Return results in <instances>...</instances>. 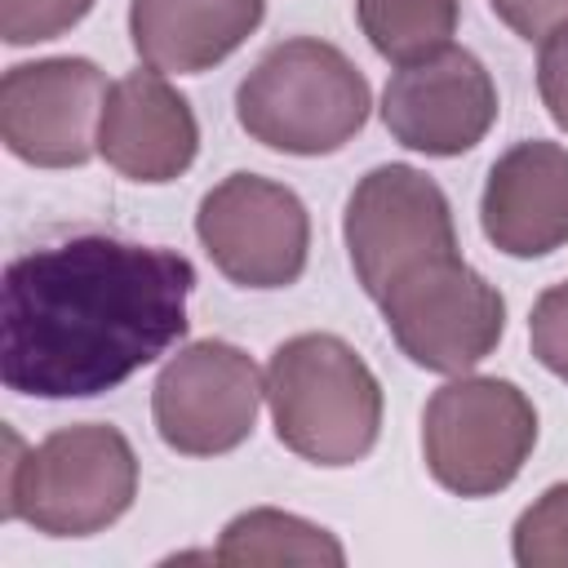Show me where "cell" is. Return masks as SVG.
<instances>
[{
    "label": "cell",
    "instance_id": "cell-15",
    "mask_svg": "<svg viewBox=\"0 0 568 568\" xmlns=\"http://www.w3.org/2000/svg\"><path fill=\"white\" fill-rule=\"evenodd\" d=\"M213 559L226 568H244V564H328V568H342L346 550L328 528H320L302 515H288L275 506H253L222 528Z\"/></svg>",
    "mask_w": 568,
    "mask_h": 568
},
{
    "label": "cell",
    "instance_id": "cell-6",
    "mask_svg": "<svg viewBox=\"0 0 568 568\" xmlns=\"http://www.w3.org/2000/svg\"><path fill=\"white\" fill-rule=\"evenodd\" d=\"M377 306L399 355L444 377L484 364L506 333V297L466 266L462 253L408 271L377 297Z\"/></svg>",
    "mask_w": 568,
    "mask_h": 568
},
{
    "label": "cell",
    "instance_id": "cell-18",
    "mask_svg": "<svg viewBox=\"0 0 568 568\" xmlns=\"http://www.w3.org/2000/svg\"><path fill=\"white\" fill-rule=\"evenodd\" d=\"M93 0H0V36L4 44H40L67 36L75 22H84Z\"/></svg>",
    "mask_w": 568,
    "mask_h": 568
},
{
    "label": "cell",
    "instance_id": "cell-2",
    "mask_svg": "<svg viewBox=\"0 0 568 568\" xmlns=\"http://www.w3.org/2000/svg\"><path fill=\"white\" fill-rule=\"evenodd\" d=\"M266 408L275 439L311 466H355L382 435V382L337 333H297L271 351Z\"/></svg>",
    "mask_w": 568,
    "mask_h": 568
},
{
    "label": "cell",
    "instance_id": "cell-16",
    "mask_svg": "<svg viewBox=\"0 0 568 568\" xmlns=\"http://www.w3.org/2000/svg\"><path fill=\"white\" fill-rule=\"evenodd\" d=\"M355 18L368 44L386 62L404 67L448 44L462 18V0H355Z\"/></svg>",
    "mask_w": 568,
    "mask_h": 568
},
{
    "label": "cell",
    "instance_id": "cell-4",
    "mask_svg": "<svg viewBox=\"0 0 568 568\" xmlns=\"http://www.w3.org/2000/svg\"><path fill=\"white\" fill-rule=\"evenodd\" d=\"M373 111L364 71L328 40L288 36L271 44L235 89L240 129L266 151L333 155Z\"/></svg>",
    "mask_w": 568,
    "mask_h": 568
},
{
    "label": "cell",
    "instance_id": "cell-7",
    "mask_svg": "<svg viewBox=\"0 0 568 568\" xmlns=\"http://www.w3.org/2000/svg\"><path fill=\"white\" fill-rule=\"evenodd\" d=\"M342 240L359 288L377 302L408 271L457 253L453 204L435 178L413 164L368 169L342 213Z\"/></svg>",
    "mask_w": 568,
    "mask_h": 568
},
{
    "label": "cell",
    "instance_id": "cell-13",
    "mask_svg": "<svg viewBox=\"0 0 568 568\" xmlns=\"http://www.w3.org/2000/svg\"><path fill=\"white\" fill-rule=\"evenodd\" d=\"M479 226L506 257H546L568 244V146L528 138L501 151L479 195Z\"/></svg>",
    "mask_w": 568,
    "mask_h": 568
},
{
    "label": "cell",
    "instance_id": "cell-11",
    "mask_svg": "<svg viewBox=\"0 0 568 568\" xmlns=\"http://www.w3.org/2000/svg\"><path fill=\"white\" fill-rule=\"evenodd\" d=\"M493 120L497 84L488 67L462 44H444L426 58L395 67L382 89L386 133L417 155H466L488 138Z\"/></svg>",
    "mask_w": 568,
    "mask_h": 568
},
{
    "label": "cell",
    "instance_id": "cell-9",
    "mask_svg": "<svg viewBox=\"0 0 568 568\" xmlns=\"http://www.w3.org/2000/svg\"><path fill=\"white\" fill-rule=\"evenodd\" d=\"M213 266L240 288H288L311 257V217L293 186L262 173L222 178L195 213Z\"/></svg>",
    "mask_w": 568,
    "mask_h": 568
},
{
    "label": "cell",
    "instance_id": "cell-14",
    "mask_svg": "<svg viewBox=\"0 0 568 568\" xmlns=\"http://www.w3.org/2000/svg\"><path fill=\"white\" fill-rule=\"evenodd\" d=\"M262 18L266 0H129L133 53L169 75H200L226 62Z\"/></svg>",
    "mask_w": 568,
    "mask_h": 568
},
{
    "label": "cell",
    "instance_id": "cell-1",
    "mask_svg": "<svg viewBox=\"0 0 568 568\" xmlns=\"http://www.w3.org/2000/svg\"><path fill=\"white\" fill-rule=\"evenodd\" d=\"M195 266L160 244L71 235L4 266L0 377L31 399H93L186 337Z\"/></svg>",
    "mask_w": 568,
    "mask_h": 568
},
{
    "label": "cell",
    "instance_id": "cell-20",
    "mask_svg": "<svg viewBox=\"0 0 568 568\" xmlns=\"http://www.w3.org/2000/svg\"><path fill=\"white\" fill-rule=\"evenodd\" d=\"M537 93H541L546 115L568 133V22L555 27L541 40V53H537Z\"/></svg>",
    "mask_w": 568,
    "mask_h": 568
},
{
    "label": "cell",
    "instance_id": "cell-3",
    "mask_svg": "<svg viewBox=\"0 0 568 568\" xmlns=\"http://www.w3.org/2000/svg\"><path fill=\"white\" fill-rule=\"evenodd\" d=\"M138 497V453L106 422L49 430L36 448L9 430L4 519H22L44 537H93L129 515Z\"/></svg>",
    "mask_w": 568,
    "mask_h": 568
},
{
    "label": "cell",
    "instance_id": "cell-21",
    "mask_svg": "<svg viewBox=\"0 0 568 568\" xmlns=\"http://www.w3.org/2000/svg\"><path fill=\"white\" fill-rule=\"evenodd\" d=\"M488 4L519 40H546L555 27L568 22V0H488Z\"/></svg>",
    "mask_w": 568,
    "mask_h": 568
},
{
    "label": "cell",
    "instance_id": "cell-17",
    "mask_svg": "<svg viewBox=\"0 0 568 568\" xmlns=\"http://www.w3.org/2000/svg\"><path fill=\"white\" fill-rule=\"evenodd\" d=\"M519 568H568V484H550L510 528Z\"/></svg>",
    "mask_w": 568,
    "mask_h": 568
},
{
    "label": "cell",
    "instance_id": "cell-19",
    "mask_svg": "<svg viewBox=\"0 0 568 568\" xmlns=\"http://www.w3.org/2000/svg\"><path fill=\"white\" fill-rule=\"evenodd\" d=\"M528 346H532V359L555 373L559 382H568V280L564 284H550L537 302H532V315H528Z\"/></svg>",
    "mask_w": 568,
    "mask_h": 568
},
{
    "label": "cell",
    "instance_id": "cell-5",
    "mask_svg": "<svg viewBox=\"0 0 568 568\" xmlns=\"http://www.w3.org/2000/svg\"><path fill=\"white\" fill-rule=\"evenodd\" d=\"M537 408L506 377H453L422 408V457L453 497H493L510 488L532 457Z\"/></svg>",
    "mask_w": 568,
    "mask_h": 568
},
{
    "label": "cell",
    "instance_id": "cell-10",
    "mask_svg": "<svg viewBox=\"0 0 568 568\" xmlns=\"http://www.w3.org/2000/svg\"><path fill=\"white\" fill-rule=\"evenodd\" d=\"M106 75L89 58L18 62L0 80V142L36 169H80L98 155Z\"/></svg>",
    "mask_w": 568,
    "mask_h": 568
},
{
    "label": "cell",
    "instance_id": "cell-8",
    "mask_svg": "<svg viewBox=\"0 0 568 568\" xmlns=\"http://www.w3.org/2000/svg\"><path fill=\"white\" fill-rule=\"evenodd\" d=\"M266 399V373L248 351L204 337L164 359L151 386V417L160 439L182 457H222L240 448Z\"/></svg>",
    "mask_w": 568,
    "mask_h": 568
},
{
    "label": "cell",
    "instance_id": "cell-12",
    "mask_svg": "<svg viewBox=\"0 0 568 568\" xmlns=\"http://www.w3.org/2000/svg\"><path fill=\"white\" fill-rule=\"evenodd\" d=\"M200 120L164 71H129L106 89L98 155L129 182H173L195 164Z\"/></svg>",
    "mask_w": 568,
    "mask_h": 568
}]
</instances>
